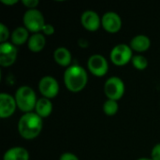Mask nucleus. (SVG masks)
Instances as JSON below:
<instances>
[{
  "label": "nucleus",
  "instance_id": "nucleus-1",
  "mask_svg": "<svg viewBox=\"0 0 160 160\" xmlns=\"http://www.w3.org/2000/svg\"><path fill=\"white\" fill-rule=\"evenodd\" d=\"M43 126L42 118L36 112L24 113L21 116L18 123L20 135L25 140H33L41 132Z\"/></svg>",
  "mask_w": 160,
  "mask_h": 160
},
{
  "label": "nucleus",
  "instance_id": "nucleus-2",
  "mask_svg": "<svg viewBox=\"0 0 160 160\" xmlns=\"http://www.w3.org/2000/svg\"><path fill=\"white\" fill-rule=\"evenodd\" d=\"M88 76L83 68L78 65L69 66L64 73V82L68 90L78 93L86 86Z\"/></svg>",
  "mask_w": 160,
  "mask_h": 160
},
{
  "label": "nucleus",
  "instance_id": "nucleus-3",
  "mask_svg": "<svg viewBox=\"0 0 160 160\" xmlns=\"http://www.w3.org/2000/svg\"><path fill=\"white\" fill-rule=\"evenodd\" d=\"M15 100L17 107L25 113L31 112L37 105V97L35 91L26 85L18 88L15 94Z\"/></svg>",
  "mask_w": 160,
  "mask_h": 160
},
{
  "label": "nucleus",
  "instance_id": "nucleus-4",
  "mask_svg": "<svg viewBox=\"0 0 160 160\" xmlns=\"http://www.w3.org/2000/svg\"><path fill=\"white\" fill-rule=\"evenodd\" d=\"M24 27L34 34L42 31L43 26L45 23V19L43 14L37 8L27 9L22 18Z\"/></svg>",
  "mask_w": 160,
  "mask_h": 160
},
{
  "label": "nucleus",
  "instance_id": "nucleus-5",
  "mask_svg": "<svg viewBox=\"0 0 160 160\" xmlns=\"http://www.w3.org/2000/svg\"><path fill=\"white\" fill-rule=\"evenodd\" d=\"M104 93L108 99L115 101L121 99L125 93V84L122 79L118 77L109 78L104 85Z\"/></svg>",
  "mask_w": 160,
  "mask_h": 160
},
{
  "label": "nucleus",
  "instance_id": "nucleus-6",
  "mask_svg": "<svg viewBox=\"0 0 160 160\" xmlns=\"http://www.w3.org/2000/svg\"><path fill=\"white\" fill-rule=\"evenodd\" d=\"M110 58L114 65L125 66L133 58L132 49L130 48V46L125 43L117 44L112 48L110 54Z\"/></svg>",
  "mask_w": 160,
  "mask_h": 160
},
{
  "label": "nucleus",
  "instance_id": "nucleus-7",
  "mask_svg": "<svg viewBox=\"0 0 160 160\" xmlns=\"http://www.w3.org/2000/svg\"><path fill=\"white\" fill-rule=\"evenodd\" d=\"M87 68L94 76L103 77L108 72L109 65L106 58L101 54H93L87 61Z\"/></svg>",
  "mask_w": 160,
  "mask_h": 160
},
{
  "label": "nucleus",
  "instance_id": "nucleus-8",
  "mask_svg": "<svg viewBox=\"0 0 160 160\" xmlns=\"http://www.w3.org/2000/svg\"><path fill=\"white\" fill-rule=\"evenodd\" d=\"M38 89L41 95L46 98H53L59 93V84L52 76L43 77L38 83Z\"/></svg>",
  "mask_w": 160,
  "mask_h": 160
},
{
  "label": "nucleus",
  "instance_id": "nucleus-9",
  "mask_svg": "<svg viewBox=\"0 0 160 160\" xmlns=\"http://www.w3.org/2000/svg\"><path fill=\"white\" fill-rule=\"evenodd\" d=\"M101 25L108 33H117L122 27L121 17L116 12L108 11L101 18Z\"/></svg>",
  "mask_w": 160,
  "mask_h": 160
},
{
  "label": "nucleus",
  "instance_id": "nucleus-10",
  "mask_svg": "<svg viewBox=\"0 0 160 160\" xmlns=\"http://www.w3.org/2000/svg\"><path fill=\"white\" fill-rule=\"evenodd\" d=\"M17 58V49L10 42H4L0 45V65L9 67L14 64Z\"/></svg>",
  "mask_w": 160,
  "mask_h": 160
},
{
  "label": "nucleus",
  "instance_id": "nucleus-11",
  "mask_svg": "<svg viewBox=\"0 0 160 160\" xmlns=\"http://www.w3.org/2000/svg\"><path fill=\"white\" fill-rule=\"evenodd\" d=\"M17 107L15 98L7 93L0 94V117L8 118L11 116Z\"/></svg>",
  "mask_w": 160,
  "mask_h": 160
},
{
  "label": "nucleus",
  "instance_id": "nucleus-12",
  "mask_svg": "<svg viewBox=\"0 0 160 160\" xmlns=\"http://www.w3.org/2000/svg\"><path fill=\"white\" fill-rule=\"evenodd\" d=\"M81 22L86 30L95 32L99 28L101 24V19L96 11L86 10L81 16Z\"/></svg>",
  "mask_w": 160,
  "mask_h": 160
},
{
  "label": "nucleus",
  "instance_id": "nucleus-13",
  "mask_svg": "<svg viewBox=\"0 0 160 160\" xmlns=\"http://www.w3.org/2000/svg\"><path fill=\"white\" fill-rule=\"evenodd\" d=\"M130 48L132 51L138 52H142L147 51L150 46H151V41L150 38L145 36V35H138L135 36L131 41H130Z\"/></svg>",
  "mask_w": 160,
  "mask_h": 160
},
{
  "label": "nucleus",
  "instance_id": "nucleus-14",
  "mask_svg": "<svg viewBox=\"0 0 160 160\" xmlns=\"http://www.w3.org/2000/svg\"><path fill=\"white\" fill-rule=\"evenodd\" d=\"M3 160H29V153L23 147H12L5 153Z\"/></svg>",
  "mask_w": 160,
  "mask_h": 160
},
{
  "label": "nucleus",
  "instance_id": "nucleus-15",
  "mask_svg": "<svg viewBox=\"0 0 160 160\" xmlns=\"http://www.w3.org/2000/svg\"><path fill=\"white\" fill-rule=\"evenodd\" d=\"M28 49L33 52H38L42 51L46 45V38L43 34H33L28 39Z\"/></svg>",
  "mask_w": 160,
  "mask_h": 160
},
{
  "label": "nucleus",
  "instance_id": "nucleus-16",
  "mask_svg": "<svg viewBox=\"0 0 160 160\" xmlns=\"http://www.w3.org/2000/svg\"><path fill=\"white\" fill-rule=\"evenodd\" d=\"M53 58L58 65L68 68L71 62V53L67 48L59 47L54 51Z\"/></svg>",
  "mask_w": 160,
  "mask_h": 160
},
{
  "label": "nucleus",
  "instance_id": "nucleus-17",
  "mask_svg": "<svg viewBox=\"0 0 160 160\" xmlns=\"http://www.w3.org/2000/svg\"><path fill=\"white\" fill-rule=\"evenodd\" d=\"M35 110H36V113L38 116H40L41 118H46L52 112V104L49 98H41L38 99Z\"/></svg>",
  "mask_w": 160,
  "mask_h": 160
},
{
  "label": "nucleus",
  "instance_id": "nucleus-18",
  "mask_svg": "<svg viewBox=\"0 0 160 160\" xmlns=\"http://www.w3.org/2000/svg\"><path fill=\"white\" fill-rule=\"evenodd\" d=\"M29 39V31L22 26L13 30L11 34V43L15 46H21Z\"/></svg>",
  "mask_w": 160,
  "mask_h": 160
},
{
  "label": "nucleus",
  "instance_id": "nucleus-19",
  "mask_svg": "<svg viewBox=\"0 0 160 160\" xmlns=\"http://www.w3.org/2000/svg\"><path fill=\"white\" fill-rule=\"evenodd\" d=\"M119 109L118 103L115 100L107 99L103 104V112L108 116H113L117 113Z\"/></svg>",
  "mask_w": 160,
  "mask_h": 160
},
{
  "label": "nucleus",
  "instance_id": "nucleus-20",
  "mask_svg": "<svg viewBox=\"0 0 160 160\" xmlns=\"http://www.w3.org/2000/svg\"><path fill=\"white\" fill-rule=\"evenodd\" d=\"M131 62L134 68H137L138 70H144L148 67V60L146 59L145 56L141 54H137L133 56Z\"/></svg>",
  "mask_w": 160,
  "mask_h": 160
},
{
  "label": "nucleus",
  "instance_id": "nucleus-21",
  "mask_svg": "<svg viewBox=\"0 0 160 160\" xmlns=\"http://www.w3.org/2000/svg\"><path fill=\"white\" fill-rule=\"evenodd\" d=\"M9 37V31L8 28L4 24V23H0V42L4 43L7 42L8 38Z\"/></svg>",
  "mask_w": 160,
  "mask_h": 160
},
{
  "label": "nucleus",
  "instance_id": "nucleus-22",
  "mask_svg": "<svg viewBox=\"0 0 160 160\" xmlns=\"http://www.w3.org/2000/svg\"><path fill=\"white\" fill-rule=\"evenodd\" d=\"M151 158L153 160H160V143L154 146L151 153Z\"/></svg>",
  "mask_w": 160,
  "mask_h": 160
},
{
  "label": "nucleus",
  "instance_id": "nucleus-23",
  "mask_svg": "<svg viewBox=\"0 0 160 160\" xmlns=\"http://www.w3.org/2000/svg\"><path fill=\"white\" fill-rule=\"evenodd\" d=\"M22 3L26 8H28V9H33L39 4V1H38V0H22Z\"/></svg>",
  "mask_w": 160,
  "mask_h": 160
},
{
  "label": "nucleus",
  "instance_id": "nucleus-24",
  "mask_svg": "<svg viewBox=\"0 0 160 160\" xmlns=\"http://www.w3.org/2000/svg\"><path fill=\"white\" fill-rule=\"evenodd\" d=\"M42 32H43V34H45L47 36H51L54 33V27L50 23H46L42 28Z\"/></svg>",
  "mask_w": 160,
  "mask_h": 160
},
{
  "label": "nucleus",
  "instance_id": "nucleus-25",
  "mask_svg": "<svg viewBox=\"0 0 160 160\" xmlns=\"http://www.w3.org/2000/svg\"><path fill=\"white\" fill-rule=\"evenodd\" d=\"M59 160H79V158L74 154H71V153H64L63 155H61Z\"/></svg>",
  "mask_w": 160,
  "mask_h": 160
},
{
  "label": "nucleus",
  "instance_id": "nucleus-26",
  "mask_svg": "<svg viewBox=\"0 0 160 160\" xmlns=\"http://www.w3.org/2000/svg\"><path fill=\"white\" fill-rule=\"evenodd\" d=\"M1 3H3L5 5H8V6H11V5H14V4L18 3V0H1Z\"/></svg>",
  "mask_w": 160,
  "mask_h": 160
},
{
  "label": "nucleus",
  "instance_id": "nucleus-27",
  "mask_svg": "<svg viewBox=\"0 0 160 160\" xmlns=\"http://www.w3.org/2000/svg\"><path fill=\"white\" fill-rule=\"evenodd\" d=\"M138 160H153L152 158H139Z\"/></svg>",
  "mask_w": 160,
  "mask_h": 160
}]
</instances>
